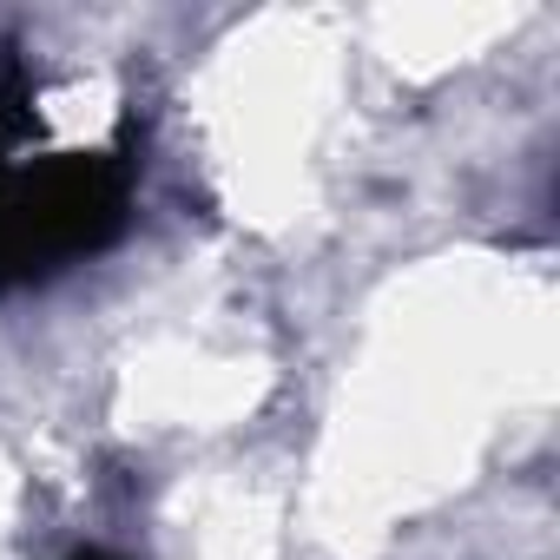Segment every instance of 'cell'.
<instances>
[{
	"label": "cell",
	"mask_w": 560,
	"mask_h": 560,
	"mask_svg": "<svg viewBox=\"0 0 560 560\" xmlns=\"http://www.w3.org/2000/svg\"><path fill=\"white\" fill-rule=\"evenodd\" d=\"M132 159L126 152H54L14 165L0 145V291L54 277L126 231Z\"/></svg>",
	"instance_id": "1"
},
{
	"label": "cell",
	"mask_w": 560,
	"mask_h": 560,
	"mask_svg": "<svg viewBox=\"0 0 560 560\" xmlns=\"http://www.w3.org/2000/svg\"><path fill=\"white\" fill-rule=\"evenodd\" d=\"M73 560H113V553H106V547H80Z\"/></svg>",
	"instance_id": "2"
}]
</instances>
